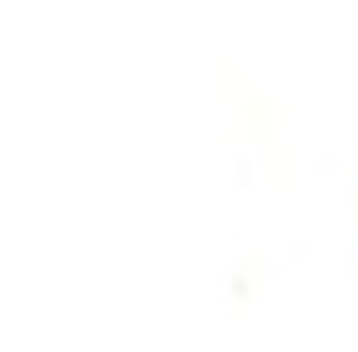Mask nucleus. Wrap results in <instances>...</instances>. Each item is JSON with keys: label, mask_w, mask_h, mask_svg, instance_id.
<instances>
[]
</instances>
